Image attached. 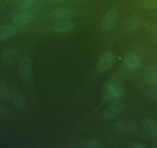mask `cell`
<instances>
[{"label":"cell","mask_w":157,"mask_h":148,"mask_svg":"<svg viewBox=\"0 0 157 148\" xmlns=\"http://www.w3.org/2000/svg\"><path fill=\"white\" fill-rule=\"evenodd\" d=\"M155 33H156V35H157V26L156 27V29H155Z\"/></svg>","instance_id":"cell-23"},{"label":"cell","mask_w":157,"mask_h":148,"mask_svg":"<svg viewBox=\"0 0 157 148\" xmlns=\"http://www.w3.org/2000/svg\"><path fill=\"white\" fill-rule=\"evenodd\" d=\"M124 87L119 80L110 78L103 87V96L108 101L116 102L124 97Z\"/></svg>","instance_id":"cell-1"},{"label":"cell","mask_w":157,"mask_h":148,"mask_svg":"<svg viewBox=\"0 0 157 148\" xmlns=\"http://www.w3.org/2000/svg\"><path fill=\"white\" fill-rule=\"evenodd\" d=\"M114 55L110 51L104 52L101 54L97 63L96 70L98 73H104L113 66L114 63Z\"/></svg>","instance_id":"cell-3"},{"label":"cell","mask_w":157,"mask_h":148,"mask_svg":"<svg viewBox=\"0 0 157 148\" xmlns=\"http://www.w3.org/2000/svg\"><path fill=\"white\" fill-rule=\"evenodd\" d=\"M37 1L38 0H22L19 5V9L21 11H26L32 6H34L37 2Z\"/></svg>","instance_id":"cell-19"},{"label":"cell","mask_w":157,"mask_h":148,"mask_svg":"<svg viewBox=\"0 0 157 148\" xmlns=\"http://www.w3.org/2000/svg\"><path fill=\"white\" fill-rule=\"evenodd\" d=\"M132 147L133 148H145L146 145H144V143H136L132 145Z\"/></svg>","instance_id":"cell-22"},{"label":"cell","mask_w":157,"mask_h":148,"mask_svg":"<svg viewBox=\"0 0 157 148\" xmlns=\"http://www.w3.org/2000/svg\"><path fill=\"white\" fill-rule=\"evenodd\" d=\"M11 97L12 90L4 81L0 80V99L5 101H9L11 100Z\"/></svg>","instance_id":"cell-17"},{"label":"cell","mask_w":157,"mask_h":148,"mask_svg":"<svg viewBox=\"0 0 157 148\" xmlns=\"http://www.w3.org/2000/svg\"><path fill=\"white\" fill-rule=\"evenodd\" d=\"M32 60L30 56L25 55L18 63V72L23 79L29 80L32 74Z\"/></svg>","instance_id":"cell-6"},{"label":"cell","mask_w":157,"mask_h":148,"mask_svg":"<svg viewBox=\"0 0 157 148\" xmlns=\"http://www.w3.org/2000/svg\"><path fill=\"white\" fill-rule=\"evenodd\" d=\"M142 126L149 138L157 146V123L150 117H144L142 120Z\"/></svg>","instance_id":"cell-5"},{"label":"cell","mask_w":157,"mask_h":148,"mask_svg":"<svg viewBox=\"0 0 157 148\" xmlns=\"http://www.w3.org/2000/svg\"><path fill=\"white\" fill-rule=\"evenodd\" d=\"M76 24L71 20H62L55 23L52 26V32L55 34L69 33L75 29Z\"/></svg>","instance_id":"cell-9"},{"label":"cell","mask_w":157,"mask_h":148,"mask_svg":"<svg viewBox=\"0 0 157 148\" xmlns=\"http://www.w3.org/2000/svg\"><path fill=\"white\" fill-rule=\"evenodd\" d=\"M52 17L57 21L70 20L74 16L75 13L72 9L67 7L55 8L52 11Z\"/></svg>","instance_id":"cell-10"},{"label":"cell","mask_w":157,"mask_h":148,"mask_svg":"<svg viewBox=\"0 0 157 148\" xmlns=\"http://www.w3.org/2000/svg\"><path fill=\"white\" fill-rule=\"evenodd\" d=\"M126 109V105L122 102L116 101L107 106L102 113V117L104 120H114L119 117Z\"/></svg>","instance_id":"cell-2"},{"label":"cell","mask_w":157,"mask_h":148,"mask_svg":"<svg viewBox=\"0 0 157 148\" xmlns=\"http://www.w3.org/2000/svg\"><path fill=\"white\" fill-rule=\"evenodd\" d=\"M56 2H63V1H65V0H55Z\"/></svg>","instance_id":"cell-24"},{"label":"cell","mask_w":157,"mask_h":148,"mask_svg":"<svg viewBox=\"0 0 157 148\" xmlns=\"http://www.w3.org/2000/svg\"><path fill=\"white\" fill-rule=\"evenodd\" d=\"M145 26V20L140 15H134L127 19L126 23V29L130 33H134L140 30Z\"/></svg>","instance_id":"cell-8"},{"label":"cell","mask_w":157,"mask_h":148,"mask_svg":"<svg viewBox=\"0 0 157 148\" xmlns=\"http://www.w3.org/2000/svg\"><path fill=\"white\" fill-rule=\"evenodd\" d=\"M113 128L121 134H131L137 131L139 125L134 120H120L113 123Z\"/></svg>","instance_id":"cell-4"},{"label":"cell","mask_w":157,"mask_h":148,"mask_svg":"<svg viewBox=\"0 0 157 148\" xmlns=\"http://www.w3.org/2000/svg\"><path fill=\"white\" fill-rule=\"evenodd\" d=\"M32 18H33V16L31 12L22 11L15 15L13 18V23L17 26H23L30 23Z\"/></svg>","instance_id":"cell-14"},{"label":"cell","mask_w":157,"mask_h":148,"mask_svg":"<svg viewBox=\"0 0 157 148\" xmlns=\"http://www.w3.org/2000/svg\"><path fill=\"white\" fill-rule=\"evenodd\" d=\"M18 57L17 51L13 48L5 49L0 54V60L4 66H12L15 63Z\"/></svg>","instance_id":"cell-11"},{"label":"cell","mask_w":157,"mask_h":148,"mask_svg":"<svg viewBox=\"0 0 157 148\" xmlns=\"http://www.w3.org/2000/svg\"><path fill=\"white\" fill-rule=\"evenodd\" d=\"M18 32L17 26L12 25H2L0 26V41H5L11 39Z\"/></svg>","instance_id":"cell-12"},{"label":"cell","mask_w":157,"mask_h":148,"mask_svg":"<svg viewBox=\"0 0 157 148\" xmlns=\"http://www.w3.org/2000/svg\"><path fill=\"white\" fill-rule=\"evenodd\" d=\"M104 146L103 143L98 139H91L89 140L85 144L87 148H102Z\"/></svg>","instance_id":"cell-20"},{"label":"cell","mask_w":157,"mask_h":148,"mask_svg":"<svg viewBox=\"0 0 157 148\" xmlns=\"http://www.w3.org/2000/svg\"><path fill=\"white\" fill-rule=\"evenodd\" d=\"M15 1H16V2H19V1H22V0H15Z\"/></svg>","instance_id":"cell-25"},{"label":"cell","mask_w":157,"mask_h":148,"mask_svg":"<svg viewBox=\"0 0 157 148\" xmlns=\"http://www.w3.org/2000/svg\"><path fill=\"white\" fill-rule=\"evenodd\" d=\"M118 18V11L116 8H110L101 20V27L104 30H109L116 23Z\"/></svg>","instance_id":"cell-7"},{"label":"cell","mask_w":157,"mask_h":148,"mask_svg":"<svg viewBox=\"0 0 157 148\" xmlns=\"http://www.w3.org/2000/svg\"><path fill=\"white\" fill-rule=\"evenodd\" d=\"M77 1H84V0H77Z\"/></svg>","instance_id":"cell-26"},{"label":"cell","mask_w":157,"mask_h":148,"mask_svg":"<svg viewBox=\"0 0 157 148\" xmlns=\"http://www.w3.org/2000/svg\"><path fill=\"white\" fill-rule=\"evenodd\" d=\"M11 101H12L13 104L16 107L19 109H22L25 106V101L24 100V97L21 96V94L17 90L12 89V97H11Z\"/></svg>","instance_id":"cell-16"},{"label":"cell","mask_w":157,"mask_h":148,"mask_svg":"<svg viewBox=\"0 0 157 148\" xmlns=\"http://www.w3.org/2000/svg\"><path fill=\"white\" fill-rule=\"evenodd\" d=\"M156 10H157V9H156Z\"/></svg>","instance_id":"cell-27"},{"label":"cell","mask_w":157,"mask_h":148,"mask_svg":"<svg viewBox=\"0 0 157 148\" xmlns=\"http://www.w3.org/2000/svg\"><path fill=\"white\" fill-rule=\"evenodd\" d=\"M141 7L144 9H157V0H144Z\"/></svg>","instance_id":"cell-18"},{"label":"cell","mask_w":157,"mask_h":148,"mask_svg":"<svg viewBox=\"0 0 157 148\" xmlns=\"http://www.w3.org/2000/svg\"><path fill=\"white\" fill-rule=\"evenodd\" d=\"M9 115V111H8L7 108L0 103V120H4Z\"/></svg>","instance_id":"cell-21"},{"label":"cell","mask_w":157,"mask_h":148,"mask_svg":"<svg viewBox=\"0 0 157 148\" xmlns=\"http://www.w3.org/2000/svg\"><path fill=\"white\" fill-rule=\"evenodd\" d=\"M124 62L127 68L130 69H139L141 65L140 57L134 52H128L124 56Z\"/></svg>","instance_id":"cell-13"},{"label":"cell","mask_w":157,"mask_h":148,"mask_svg":"<svg viewBox=\"0 0 157 148\" xmlns=\"http://www.w3.org/2000/svg\"><path fill=\"white\" fill-rule=\"evenodd\" d=\"M144 77L147 83L152 86L157 85V69L154 66H148L144 69Z\"/></svg>","instance_id":"cell-15"}]
</instances>
